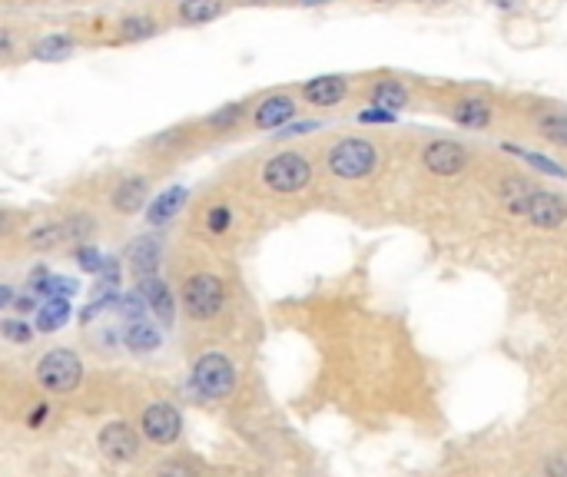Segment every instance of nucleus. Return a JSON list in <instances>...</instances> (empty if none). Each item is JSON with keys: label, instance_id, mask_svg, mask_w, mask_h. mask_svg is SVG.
Wrapping results in <instances>:
<instances>
[{"label": "nucleus", "instance_id": "obj_1", "mask_svg": "<svg viewBox=\"0 0 567 477\" xmlns=\"http://www.w3.org/2000/svg\"><path fill=\"white\" fill-rule=\"evenodd\" d=\"M37 381L50 395H70L80 388L83 381V362L70 348H54L37 362Z\"/></svg>", "mask_w": 567, "mask_h": 477}, {"label": "nucleus", "instance_id": "obj_2", "mask_svg": "<svg viewBox=\"0 0 567 477\" xmlns=\"http://www.w3.org/2000/svg\"><path fill=\"white\" fill-rule=\"evenodd\" d=\"M222 302H226V285L209 272H196L183 282V309L196 322L219 315Z\"/></svg>", "mask_w": 567, "mask_h": 477}, {"label": "nucleus", "instance_id": "obj_3", "mask_svg": "<svg viewBox=\"0 0 567 477\" xmlns=\"http://www.w3.org/2000/svg\"><path fill=\"white\" fill-rule=\"evenodd\" d=\"M379 166V150L369 140H342L328 150V169L338 179H365Z\"/></svg>", "mask_w": 567, "mask_h": 477}, {"label": "nucleus", "instance_id": "obj_4", "mask_svg": "<svg viewBox=\"0 0 567 477\" xmlns=\"http://www.w3.org/2000/svg\"><path fill=\"white\" fill-rule=\"evenodd\" d=\"M312 179V163L302 153H279L262 169V183L273 193H299Z\"/></svg>", "mask_w": 567, "mask_h": 477}, {"label": "nucleus", "instance_id": "obj_5", "mask_svg": "<svg viewBox=\"0 0 567 477\" xmlns=\"http://www.w3.org/2000/svg\"><path fill=\"white\" fill-rule=\"evenodd\" d=\"M236 385V368L226 355L209 352L193 365V388L203 398H226Z\"/></svg>", "mask_w": 567, "mask_h": 477}, {"label": "nucleus", "instance_id": "obj_6", "mask_svg": "<svg viewBox=\"0 0 567 477\" xmlns=\"http://www.w3.org/2000/svg\"><path fill=\"white\" fill-rule=\"evenodd\" d=\"M143 434L150 438L153 444H173L183 431V418L173 405H150L143 411V421H140Z\"/></svg>", "mask_w": 567, "mask_h": 477}, {"label": "nucleus", "instance_id": "obj_7", "mask_svg": "<svg viewBox=\"0 0 567 477\" xmlns=\"http://www.w3.org/2000/svg\"><path fill=\"white\" fill-rule=\"evenodd\" d=\"M422 159H425L428 173H434V176H458L461 169L468 166V150L452 140H434L425 146Z\"/></svg>", "mask_w": 567, "mask_h": 477}, {"label": "nucleus", "instance_id": "obj_8", "mask_svg": "<svg viewBox=\"0 0 567 477\" xmlns=\"http://www.w3.org/2000/svg\"><path fill=\"white\" fill-rule=\"evenodd\" d=\"M100 450L110 461L126 464V461H136V454H140V438H136V431L126 421H110L100 431Z\"/></svg>", "mask_w": 567, "mask_h": 477}, {"label": "nucleus", "instance_id": "obj_9", "mask_svg": "<svg viewBox=\"0 0 567 477\" xmlns=\"http://www.w3.org/2000/svg\"><path fill=\"white\" fill-rule=\"evenodd\" d=\"M524 216H528L538 229H558L561 222L567 219V203L561 199V196L548 193V189H534L531 199H528Z\"/></svg>", "mask_w": 567, "mask_h": 477}, {"label": "nucleus", "instance_id": "obj_10", "mask_svg": "<svg viewBox=\"0 0 567 477\" xmlns=\"http://www.w3.org/2000/svg\"><path fill=\"white\" fill-rule=\"evenodd\" d=\"M90 219H67V222H47V226H37L34 232L27 236V246L37 249V252H44V249H54L60 246L63 238H73L80 236V232H90Z\"/></svg>", "mask_w": 567, "mask_h": 477}, {"label": "nucleus", "instance_id": "obj_11", "mask_svg": "<svg viewBox=\"0 0 567 477\" xmlns=\"http://www.w3.org/2000/svg\"><path fill=\"white\" fill-rule=\"evenodd\" d=\"M140 295H143V302H146V309L156 312L160 322L173 325V318H177V302H173V292H169V285L163 282V279H156V275L140 279Z\"/></svg>", "mask_w": 567, "mask_h": 477}, {"label": "nucleus", "instance_id": "obj_12", "mask_svg": "<svg viewBox=\"0 0 567 477\" xmlns=\"http://www.w3.org/2000/svg\"><path fill=\"white\" fill-rule=\"evenodd\" d=\"M130 256V269L136 272V279H150L156 275V265H160V242L150 236H140L134 246L126 249Z\"/></svg>", "mask_w": 567, "mask_h": 477}, {"label": "nucleus", "instance_id": "obj_13", "mask_svg": "<svg viewBox=\"0 0 567 477\" xmlns=\"http://www.w3.org/2000/svg\"><path fill=\"white\" fill-rule=\"evenodd\" d=\"M295 116V103L289 97H269L259 103L256 110V126L259 130H283Z\"/></svg>", "mask_w": 567, "mask_h": 477}, {"label": "nucleus", "instance_id": "obj_14", "mask_svg": "<svg viewBox=\"0 0 567 477\" xmlns=\"http://www.w3.org/2000/svg\"><path fill=\"white\" fill-rule=\"evenodd\" d=\"M187 196H189L187 186H169V189H163V193L150 203V212H146L150 226H166V222L173 219L179 209H183Z\"/></svg>", "mask_w": 567, "mask_h": 477}, {"label": "nucleus", "instance_id": "obj_15", "mask_svg": "<svg viewBox=\"0 0 567 477\" xmlns=\"http://www.w3.org/2000/svg\"><path fill=\"white\" fill-rule=\"evenodd\" d=\"M346 80L342 77H316L302 87V97L316 106H336L338 100L346 97Z\"/></svg>", "mask_w": 567, "mask_h": 477}, {"label": "nucleus", "instance_id": "obj_16", "mask_svg": "<svg viewBox=\"0 0 567 477\" xmlns=\"http://www.w3.org/2000/svg\"><path fill=\"white\" fill-rule=\"evenodd\" d=\"M146 203V179L143 176H130L113 189V209L130 216V212H140Z\"/></svg>", "mask_w": 567, "mask_h": 477}, {"label": "nucleus", "instance_id": "obj_17", "mask_svg": "<svg viewBox=\"0 0 567 477\" xmlns=\"http://www.w3.org/2000/svg\"><path fill=\"white\" fill-rule=\"evenodd\" d=\"M369 100H372V106H379V110L399 113L401 106L408 103V90L401 87L399 80H379L372 87V93H369Z\"/></svg>", "mask_w": 567, "mask_h": 477}, {"label": "nucleus", "instance_id": "obj_18", "mask_svg": "<svg viewBox=\"0 0 567 477\" xmlns=\"http://www.w3.org/2000/svg\"><path fill=\"white\" fill-rule=\"evenodd\" d=\"M455 123L468 126V130H481V126L491 123V106L485 100H458L452 110Z\"/></svg>", "mask_w": 567, "mask_h": 477}, {"label": "nucleus", "instance_id": "obj_19", "mask_svg": "<svg viewBox=\"0 0 567 477\" xmlns=\"http://www.w3.org/2000/svg\"><path fill=\"white\" fill-rule=\"evenodd\" d=\"M37 295H47V299H67V295H77L80 285L73 279H63V275H50V272H37L34 275V289Z\"/></svg>", "mask_w": 567, "mask_h": 477}, {"label": "nucleus", "instance_id": "obj_20", "mask_svg": "<svg viewBox=\"0 0 567 477\" xmlns=\"http://www.w3.org/2000/svg\"><path fill=\"white\" fill-rule=\"evenodd\" d=\"M126 348L130 352H153V348H160V332L150 325V322H134V325L126 328V335H123Z\"/></svg>", "mask_w": 567, "mask_h": 477}, {"label": "nucleus", "instance_id": "obj_21", "mask_svg": "<svg viewBox=\"0 0 567 477\" xmlns=\"http://www.w3.org/2000/svg\"><path fill=\"white\" fill-rule=\"evenodd\" d=\"M67 318H70L67 299H50L44 309L37 312V328H40V332H57V328L67 325Z\"/></svg>", "mask_w": 567, "mask_h": 477}, {"label": "nucleus", "instance_id": "obj_22", "mask_svg": "<svg viewBox=\"0 0 567 477\" xmlns=\"http://www.w3.org/2000/svg\"><path fill=\"white\" fill-rule=\"evenodd\" d=\"M219 10H222V0H183L179 17L187 20V24H206V20L219 17Z\"/></svg>", "mask_w": 567, "mask_h": 477}, {"label": "nucleus", "instance_id": "obj_23", "mask_svg": "<svg viewBox=\"0 0 567 477\" xmlns=\"http://www.w3.org/2000/svg\"><path fill=\"white\" fill-rule=\"evenodd\" d=\"M70 53H73V40L70 37H63V34L44 37V40L34 47L37 60H63V57H70Z\"/></svg>", "mask_w": 567, "mask_h": 477}, {"label": "nucleus", "instance_id": "obj_24", "mask_svg": "<svg viewBox=\"0 0 567 477\" xmlns=\"http://www.w3.org/2000/svg\"><path fill=\"white\" fill-rule=\"evenodd\" d=\"M531 193H534L531 183H524V179H505V183H501V196L508 199V209L518 212V216H524Z\"/></svg>", "mask_w": 567, "mask_h": 477}, {"label": "nucleus", "instance_id": "obj_25", "mask_svg": "<svg viewBox=\"0 0 567 477\" xmlns=\"http://www.w3.org/2000/svg\"><path fill=\"white\" fill-rule=\"evenodd\" d=\"M505 150L514 153V156H521L524 163H531L534 169H540V173H548V176H558L564 179L567 176V169L558 166V163H551L548 156H540V153H531V150H521V146H511V143H505Z\"/></svg>", "mask_w": 567, "mask_h": 477}, {"label": "nucleus", "instance_id": "obj_26", "mask_svg": "<svg viewBox=\"0 0 567 477\" xmlns=\"http://www.w3.org/2000/svg\"><path fill=\"white\" fill-rule=\"evenodd\" d=\"M156 34V20L150 17H126L120 24V37L123 40H143V37H153Z\"/></svg>", "mask_w": 567, "mask_h": 477}, {"label": "nucleus", "instance_id": "obj_27", "mask_svg": "<svg viewBox=\"0 0 567 477\" xmlns=\"http://www.w3.org/2000/svg\"><path fill=\"white\" fill-rule=\"evenodd\" d=\"M0 335L10 338V342H17V344H27L30 338H34V332H30L27 322H20V318H7V322H0Z\"/></svg>", "mask_w": 567, "mask_h": 477}, {"label": "nucleus", "instance_id": "obj_28", "mask_svg": "<svg viewBox=\"0 0 567 477\" xmlns=\"http://www.w3.org/2000/svg\"><path fill=\"white\" fill-rule=\"evenodd\" d=\"M540 132H544L548 140L567 146V116H544V120H540Z\"/></svg>", "mask_w": 567, "mask_h": 477}, {"label": "nucleus", "instance_id": "obj_29", "mask_svg": "<svg viewBox=\"0 0 567 477\" xmlns=\"http://www.w3.org/2000/svg\"><path fill=\"white\" fill-rule=\"evenodd\" d=\"M240 116H242V106L232 103V106H226V110H219V113L209 116V126H216V130H230L232 123H240Z\"/></svg>", "mask_w": 567, "mask_h": 477}, {"label": "nucleus", "instance_id": "obj_30", "mask_svg": "<svg viewBox=\"0 0 567 477\" xmlns=\"http://www.w3.org/2000/svg\"><path fill=\"white\" fill-rule=\"evenodd\" d=\"M230 222H232V212L226 209V206H216V209H209V216H206V226H209V232H226L230 229Z\"/></svg>", "mask_w": 567, "mask_h": 477}, {"label": "nucleus", "instance_id": "obj_31", "mask_svg": "<svg viewBox=\"0 0 567 477\" xmlns=\"http://www.w3.org/2000/svg\"><path fill=\"white\" fill-rule=\"evenodd\" d=\"M77 262H80L83 272H100V269H103V256H100L97 249H90V246L77 249Z\"/></svg>", "mask_w": 567, "mask_h": 477}, {"label": "nucleus", "instance_id": "obj_32", "mask_svg": "<svg viewBox=\"0 0 567 477\" xmlns=\"http://www.w3.org/2000/svg\"><path fill=\"white\" fill-rule=\"evenodd\" d=\"M120 312H123L126 318H134V322H143L146 302H143V295H123V299H120Z\"/></svg>", "mask_w": 567, "mask_h": 477}, {"label": "nucleus", "instance_id": "obj_33", "mask_svg": "<svg viewBox=\"0 0 567 477\" xmlns=\"http://www.w3.org/2000/svg\"><path fill=\"white\" fill-rule=\"evenodd\" d=\"M358 123H395V113L379 110V106H369V110L358 113Z\"/></svg>", "mask_w": 567, "mask_h": 477}, {"label": "nucleus", "instance_id": "obj_34", "mask_svg": "<svg viewBox=\"0 0 567 477\" xmlns=\"http://www.w3.org/2000/svg\"><path fill=\"white\" fill-rule=\"evenodd\" d=\"M113 302H116V295H103V299H97L93 305H87V309L80 312V322H93V318L107 309V305H113Z\"/></svg>", "mask_w": 567, "mask_h": 477}, {"label": "nucleus", "instance_id": "obj_35", "mask_svg": "<svg viewBox=\"0 0 567 477\" xmlns=\"http://www.w3.org/2000/svg\"><path fill=\"white\" fill-rule=\"evenodd\" d=\"M309 130H319V123L316 120H302V123H289V126H283V130L275 132V136H302V132H309Z\"/></svg>", "mask_w": 567, "mask_h": 477}, {"label": "nucleus", "instance_id": "obj_36", "mask_svg": "<svg viewBox=\"0 0 567 477\" xmlns=\"http://www.w3.org/2000/svg\"><path fill=\"white\" fill-rule=\"evenodd\" d=\"M548 474L551 477H567V458H554V461H551Z\"/></svg>", "mask_w": 567, "mask_h": 477}, {"label": "nucleus", "instance_id": "obj_37", "mask_svg": "<svg viewBox=\"0 0 567 477\" xmlns=\"http://www.w3.org/2000/svg\"><path fill=\"white\" fill-rule=\"evenodd\" d=\"M47 411H50L47 405L34 408V415H30V428H40V424H44V418H47Z\"/></svg>", "mask_w": 567, "mask_h": 477}, {"label": "nucleus", "instance_id": "obj_38", "mask_svg": "<svg viewBox=\"0 0 567 477\" xmlns=\"http://www.w3.org/2000/svg\"><path fill=\"white\" fill-rule=\"evenodd\" d=\"M10 302H14V289H10V285H0V309H7Z\"/></svg>", "mask_w": 567, "mask_h": 477}, {"label": "nucleus", "instance_id": "obj_39", "mask_svg": "<svg viewBox=\"0 0 567 477\" xmlns=\"http://www.w3.org/2000/svg\"><path fill=\"white\" fill-rule=\"evenodd\" d=\"M14 305H17L20 312H30L34 309V299H30V295H20V299H14Z\"/></svg>", "mask_w": 567, "mask_h": 477}, {"label": "nucleus", "instance_id": "obj_40", "mask_svg": "<svg viewBox=\"0 0 567 477\" xmlns=\"http://www.w3.org/2000/svg\"><path fill=\"white\" fill-rule=\"evenodd\" d=\"M491 4H495V7H505V10H514V7H518V4H521V0H491Z\"/></svg>", "mask_w": 567, "mask_h": 477}, {"label": "nucleus", "instance_id": "obj_41", "mask_svg": "<svg viewBox=\"0 0 567 477\" xmlns=\"http://www.w3.org/2000/svg\"><path fill=\"white\" fill-rule=\"evenodd\" d=\"M10 232V216L7 212H0V236H7Z\"/></svg>", "mask_w": 567, "mask_h": 477}, {"label": "nucleus", "instance_id": "obj_42", "mask_svg": "<svg viewBox=\"0 0 567 477\" xmlns=\"http://www.w3.org/2000/svg\"><path fill=\"white\" fill-rule=\"evenodd\" d=\"M295 4H302V7H322V4H328V0H295Z\"/></svg>", "mask_w": 567, "mask_h": 477}, {"label": "nucleus", "instance_id": "obj_43", "mask_svg": "<svg viewBox=\"0 0 567 477\" xmlns=\"http://www.w3.org/2000/svg\"><path fill=\"white\" fill-rule=\"evenodd\" d=\"M10 47V40H7V34H0V50H7Z\"/></svg>", "mask_w": 567, "mask_h": 477}, {"label": "nucleus", "instance_id": "obj_44", "mask_svg": "<svg viewBox=\"0 0 567 477\" xmlns=\"http://www.w3.org/2000/svg\"><path fill=\"white\" fill-rule=\"evenodd\" d=\"M418 4H438V0H418Z\"/></svg>", "mask_w": 567, "mask_h": 477}, {"label": "nucleus", "instance_id": "obj_45", "mask_svg": "<svg viewBox=\"0 0 567 477\" xmlns=\"http://www.w3.org/2000/svg\"><path fill=\"white\" fill-rule=\"evenodd\" d=\"M249 4H262V0H249Z\"/></svg>", "mask_w": 567, "mask_h": 477}, {"label": "nucleus", "instance_id": "obj_46", "mask_svg": "<svg viewBox=\"0 0 567 477\" xmlns=\"http://www.w3.org/2000/svg\"><path fill=\"white\" fill-rule=\"evenodd\" d=\"M375 4H385V0H375Z\"/></svg>", "mask_w": 567, "mask_h": 477}]
</instances>
